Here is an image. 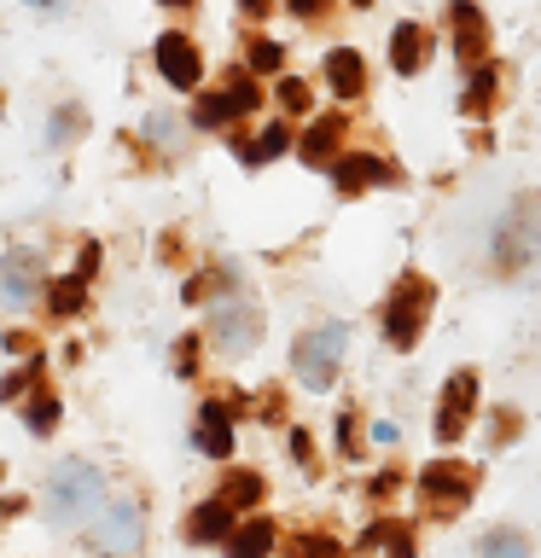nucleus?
Returning <instances> with one entry per match:
<instances>
[{
	"mask_svg": "<svg viewBox=\"0 0 541 558\" xmlns=\"http://www.w3.org/2000/svg\"><path fill=\"white\" fill-rule=\"evenodd\" d=\"M99 506H105V483H99L94 465L64 460L47 477V512L59 518V523H82V530H87V523L99 518Z\"/></svg>",
	"mask_w": 541,
	"mask_h": 558,
	"instance_id": "obj_1",
	"label": "nucleus"
},
{
	"mask_svg": "<svg viewBox=\"0 0 541 558\" xmlns=\"http://www.w3.org/2000/svg\"><path fill=\"white\" fill-rule=\"evenodd\" d=\"M344 349H349V326H314L309 338H297V349H291L297 378H303L309 390H326L344 366Z\"/></svg>",
	"mask_w": 541,
	"mask_h": 558,
	"instance_id": "obj_2",
	"label": "nucleus"
},
{
	"mask_svg": "<svg viewBox=\"0 0 541 558\" xmlns=\"http://www.w3.org/2000/svg\"><path fill=\"white\" fill-rule=\"evenodd\" d=\"M431 279L408 274L401 286L390 291V308H384V338H390L396 349H413L419 331H425V314H431Z\"/></svg>",
	"mask_w": 541,
	"mask_h": 558,
	"instance_id": "obj_3",
	"label": "nucleus"
},
{
	"mask_svg": "<svg viewBox=\"0 0 541 558\" xmlns=\"http://www.w3.org/2000/svg\"><path fill=\"white\" fill-rule=\"evenodd\" d=\"M541 251V198H518L513 209H506L501 233H495V268H524Z\"/></svg>",
	"mask_w": 541,
	"mask_h": 558,
	"instance_id": "obj_4",
	"label": "nucleus"
},
{
	"mask_svg": "<svg viewBox=\"0 0 541 558\" xmlns=\"http://www.w3.org/2000/svg\"><path fill=\"white\" fill-rule=\"evenodd\" d=\"M471 488H478V465L448 460V465H425V477H419V500H425L431 518H460L466 500H471Z\"/></svg>",
	"mask_w": 541,
	"mask_h": 558,
	"instance_id": "obj_5",
	"label": "nucleus"
},
{
	"mask_svg": "<svg viewBox=\"0 0 541 558\" xmlns=\"http://www.w3.org/2000/svg\"><path fill=\"white\" fill-rule=\"evenodd\" d=\"M87 541H94L99 553H134L140 547V512L129 500H105L99 518L87 523Z\"/></svg>",
	"mask_w": 541,
	"mask_h": 558,
	"instance_id": "obj_6",
	"label": "nucleus"
},
{
	"mask_svg": "<svg viewBox=\"0 0 541 558\" xmlns=\"http://www.w3.org/2000/svg\"><path fill=\"white\" fill-rule=\"evenodd\" d=\"M471 401H478V378H471V373H454L448 390H443V408H436V436H443V442H460V436H466Z\"/></svg>",
	"mask_w": 541,
	"mask_h": 558,
	"instance_id": "obj_7",
	"label": "nucleus"
},
{
	"mask_svg": "<svg viewBox=\"0 0 541 558\" xmlns=\"http://www.w3.org/2000/svg\"><path fill=\"white\" fill-rule=\"evenodd\" d=\"M262 105V87L251 82V76H239L233 87H227V94H216V99H199V129H221V122H233V117H251Z\"/></svg>",
	"mask_w": 541,
	"mask_h": 558,
	"instance_id": "obj_8",
	"label": "nucleus"
},
{
	"mask_svg": "<svg viewBox=\"0 0 541 558\" xmlns=\"http://www.w3.org/2000/svg\"><path fill=\"white\" fill-rule=\"evenodd\" d=\"M41 291V256L35 251H12L0 262V303L7 308H29V296Z\"/></svg>",
	"mask_w": 541,
	"mask_h": 558,
	"instance_id": "obj_9",
	"label": "nucleus"
},
{
	"mask_svg": "<svg viewBox=\"0 0 541 558\" xmlns=\"http://www.w3.org/2000/svg\"><path fill=\"white\" fill-rule=\"evenodd\" d=\"M209 338H216L221 355H244V349L256 343V308H251V303H227V308H216V320H209Z\"/></svg>",
	"mask_w": 541,
	"mask_h": 558,
	"instance_id": "obj_10",
	"label": "nucleus"
},
{
	"mask_svg": "<svg viewBox=\"0 0 541 558\" xmlns=\"http://www.w3.org/2000/svg\"><path fill=\"white\" fill-rule=\"evenodd\" d=\"M157 70H164L175 87H199L204 82V59H199V47H192L187 35H164V41H157Z\"/></svg>",
	"mask_w": 541,
	"mask_h": 558,
	"instance_id": "obj_11",
	"label": "nucleus"
},
{
	"mask_svg": "<svg viewBox=\"0 0 541 558\" xmlns=\"http://www.w3.org/2000/svg\"><path fill=\"white\" fill-rule=\"evenodd\" d=\"M448 24H454V52H460V59H483L489 24H483V12L471 7V0H448Z\"/></svg>",
	"mask_w": 541,
	"mask_h": 558,
	"instance_id": "obj_12",
	"label": "nucleus"
},
{
	"mask_svg": "<svg viewBox=\"0 0 541 558\" xmlns=\"http://www.w3.org/2000/svg\"><path fill=\"white\" fill-rule=\"evenodd\" d=\"M332 181H338V192H366V186H384V181H390V163H378V157L356 151V157H338V163H332Z\"/></svg>",
	"mask_w": 541,
	"mask_h": 558,
	"instance_id": "obj_13",
	"label": "nucleus"
},
{
	"mask_svg": "<svg viewBox=\"0 0 541 558\" xmlns=\"http://www.w3.org/2000/svg\"><path fill=\"white\" fill-rule=\"evenodd\" d=\"M338 140H344V117H321V122H309L297 151H303V163H338Z\"/></svg>",
	"mask_w": 541,
	"mask_h": 558,
	"instance_id": "obj_14",
	"label": "nucleus"
},
{
	"mask_svg": "<svg viewBox=\"0 0 541 558\" xmlns=\"http://www.w3.org/2000/svg\"><path fill=\"white\" fill-rule=\"evenodd\" d=\"M425 52H431V35L419 24H396L390 29V64L401 76H413V70H425Z\"/></svg>",
	"mask_w": 541,
	"mask_h": 558,
	"instance_id": "obj_15",
	"label": "nucleus"
},
{
	"mask_svg": "<svg viewBox=\"0 0 541 558\" xmlns=\"http://www.w3.org/2000/svg\"><path fill=\"white\" fill-rule=\"evenodd\" d=\"M199 448L209 453V460H227V453H233V418H227L221 401H209V408L199 413Z\"/></svg>",
	"mask_w": 541,
	"mask_h": 558,
	"instance_id": "obj_16",
	"label": "nucleus"
},
{
	"mask_svg": "<svg viewBox=\"0 0 541 558\" xmlns=\"http://www.w3.org/2000/svg\"><path fill=\"white\" fill-rule=\"evenodd\" d=\"M221 535H233V506L216 495V500H204L199 512L187 518V541H221Z\"/></svg>",
	"mask_w": 541,
	"mask_h": 558,
	"instance_id": "obj_17",
	"label": "nucleus"
},
{
	"mask_svg": "<svg viewBox=\"0 0 541 558\" xmlns=\"http://www.w3.org/2000/svg\"><path fill=\"white\" fill-rule=\"evenodd\" d=\"M326 82H332V94L356 99L361 87H366V64H361V52H349V47L332 52V59H326Z\"/></svg>",
	"mask_w": 541,
	"mask_h": 558,
	"instance_id": "obj_18",
	"label": "nucleus"
},
{
	"mask_svg": "<svg viewBox=\"0 0 541 558\" xmlns=\"http://www.w3.org/2000/svg\"><path fill=\"white\" fill-rule=\"evenodd\" d=\"M274 547V523L268 518H251V523H239L233 535H227V558H268Z\"/></svg>",
	"mask_w": 541,
	"mask_h": 558,
	"instance_id": "obj_19",
	"label": "nucleus"
},
{
	"mask_svg": "<svg viewBox=\"0 0 541 558\" xmlns=\"http://www.w3.org/2000/svg\"><path fill=\"white\" fill-rule=\"evenodd\" d=\"M221 500L233 506V512H244V506H262V477H256V471H233V477L221 483Z\"/></svg>",
	"mask_w": 541,
	"mask_h": 558,
	"instance_id": "obj_20",
	"label": "nucleus"
},
{
	"mask_svg": "<svg viewBox=\"0 0 541 558\" xmlns=\"http://www.w3.org/2000/svg\"><path fill=\"white\" fill-rule=\"evenodd\" d=\"M286 146H291V129H286V122H268V129L244 146V163H268V157H279Z\"/></svg>",
	"mask_w": 541,
	"mask_h": 558,
	"instance_id": "obj_21",
	"label": "nucleus"
},
{
	"mask_svg": "<svg viewBox=\"0 0 541 558\" xmlns=\"http://www.w3.org/2000/svg\"><path fill=\"white\" fill-rule=\"evenodd\" d=\"M378 541L390 547V558H413V535L401 530V523H373V530L361 535V553H366V547H378Z\"/></svg>",
	"mask_w": 541,
	"mask_h": 558,
	"instance_id": "obj_22",
	"label": "nucleus"
},
{
	"mask_svg": "<svg viewBox=\"0 0 541 558\" xmlns=\"http://www.w3.org/2000/svg\"><path fill=\"white\" fill-rule=\"evenodd\" d=\"M82 303H87V286H82V274H76V279H52V291H47V308L59 314V320H64V314H76Z\"/></svg>",
	"mask_w": 541,
	"mask_h": 558,
	"instance_id": "obj_23",
	"label": "nucleus"
},
{
	"mask_svg": "<svg viewBox=\"0 0 541 558\" xmlns=\"http://www.w3.org/2000/svg\"><path fill=\"white\" fill-rule=\"evenodd\" d=\"M495 94H501V76H495V70H478V76H471V87H466V111L483 117L489 105H495Z\"/></svg>",
	"mask_w": 541,
	"mask_h": 558,
	"instance_id": "obj_24",
	"label": "nucleus"
},
{
	"mask_svg": "<svg viewBox=\"0 0 541 558\" xmlns=\"http://www.w3.org/2000/svg\"><path fill=\"white\" fill-rule=\"evenodd\" d=\"M483 558H530V541H524L518 530H501L483 541Z\"/></svg>",
	"mask_w": 541,
	"mask_h": 558,
	"instance_id": "obj_25",
	"label": "nucleus"
},
{
	"mask_svg": "<svg viewBox=\"0 0 541 558\" xmlns=\"http://www.w3.org/2000/svg\"><path fill=\"white\" fill-rule=\"evenodd\" d=\"M24 418H29L35 436H52V425H59V401H52V396H35L29 408H24Z\"/></svg>",
	"mask_w": 541,
	"mask_h": 558,
	"instance_id": "obj_26",
	"label": "nucleus"
},
{
	"mask_svg": "<svg viewBox=\"0 0 541 558\" xmlns=\"http://www.w3.org/2000/svg\"><path fill=\"white\" fill-rule=\"evenodd\" d=\"M279 64H286V52H279L274 41H251V70L256 76H274Z\"/></svg>",
	"mask_w": 541,
	"mask_h": 558,
	"instance_id": "obj_27",
	"label": "nucleus"
},
{
	"mask_svg": "<svg viewBox=\"0 0 541 558\" xmlns=\"http://www.w3.org/2000/svg\"><path fill=\"white\" fill-rule=\"evenodd\" d=\"M297 558H344L338 541H326V535H303L297 541Z\"/></svg>",
	"mask_w": 541,
	"mask_h": 558,
	"instance_id": "obj_28",
	"label": "nucleus"
},
{
	"mask_svg": "<svg viewBox=\"0 0 541 558\" xmlns=\"http://www.w3.org/2000/svg\"><path fill=\"white\" fill-rule=\"evenodd\" d=\"M192 366H199V338H181L175 343V373L192 378Z\"/></svg>",
	"mask_w": 541,
	"mask_h": 558,
	"instance_id": "obj_29",
	"label": "nucleus"
},
{
	"mask_svg": "<svg viewBox=\"0 0 541 558\" xmlns=\"http://www.w3.org/2000/svg\"><path fill=\"white\" fill-rule=\"evenodd\" d=\"M279 105H286V111H303V105H309V87L286 76V82H279Z\"/></svg>",
	"mask_w": 541,
	"mask_h": 558,
	"instance_id": "obj_30",
	"label": "nucleus"
},
{
	"mask_svg": "<svg viewBox=\"0 0 541 558\" xmlns=\"http://www.w3.org/2000/svg\"><path fill=\"white\" fill-rule=\"evenodd\" d=\"M29 384H35V366H24V373H12L7 384H0V401H17V396L29 390Z\"/></svg>",
	"mask_w": 541,
	"mask_h": 558,
	"instance_id": "obj_31",
	"label": "nucleus"
},
{
	"mask_svg": "<svg viewBox=\"0 0 541 558\" xmlns=\"http://www.w3.org/2000/svg\"><path fill=\"white\" fill-rule=\"evenodd\" d=\"M338 442H344V453H356V442H361V430H356V413H344V425H338Z\"/></svg>",
	"mask_w": 541,
	"mask_h": 558,
	"instance_id": "obj_32",
	"label": "nucleus"
},
{
	"mask_svg": "<svg viewBox=\"0 0 541 558\" xmlns=\"http://www.w3.org/2000/svg\"><path fill=\"white\" fill-rule=\"evenodd\" d=\"M70 129H82V111H59V117H52V140H64Z\"/></svg>",
	"mask_w": 541,
	"mask_h": 558,
	"instance_id": "obj_33",
	"label": "nucleus"
},
{
	"mask_svg": "<svg viewBox=\"0 0 541 558\" xmlns=\"http://www.w3.org/2000/svg\"><path fill=\"white\" fill-rule=\"evenodd\" d=\"M291 453H297V460H314V442H309V430H291Z\"/></svg>",
	"mask_w": 541,
	"mask_h": 558,
	"instance_id": "obj_34",
	"label": "nucleus"
},
{
	"mask_svg": "<svg viewBox=\"0 0 541 558\" xmlns=\"http://www.w3.org/2000/svg\"><path fill=\"white\" fill-rule=\"evenodd\" d=\"M291 12H297V17H321L326 0H291Z\"/></svg>",
	"mask_w": 541,
	"mask_h": 558,
	"instance_id": "obj_35",
	"label": "nucleus"
},
{
	"mask_svg": "<svg viewBox=\"0 0 541 558\" xmlns=\"http://www.w3.org/2000/svg\"><path fill=\"white\" fill-rule=\"evenodd\" d=\"M239 7H244V12H268V0H239Z\"/></svg>",
	"mask_w": 541,
	"mask_h": 558,
	"instance_id": "obj_36",
	"label": "nucleus"
},
{
	"mask_svg": "<svg viewBox=\"0 0 541 558\" xmlns=\"http://www.w3.org/2000/svg\"><path fill=\"white\" fill-rule=\"evenodd\" d=\"M29 7H41V12H52V7H59V0H29Z\"/></svg>",
	"mask_w": 541,
	"mask_h": 558,
	"instance_id": "obj_37",
	"label": "nucleus"
},
{
	"mask_svg": "<svg viewBox=\"0 0 541 558\" xmlns=\"http://www.w3.org/2000/svg\"><path fill=\"white\" fill-rule=\"evenodd\" d=\"M169 7H187V0H169Z\"/></svg>",
	"mask_w": 541,
	"mask_h": 558,
	"instance_id": "obj_38",
	"label": "nucleus"
}]
</instances>
